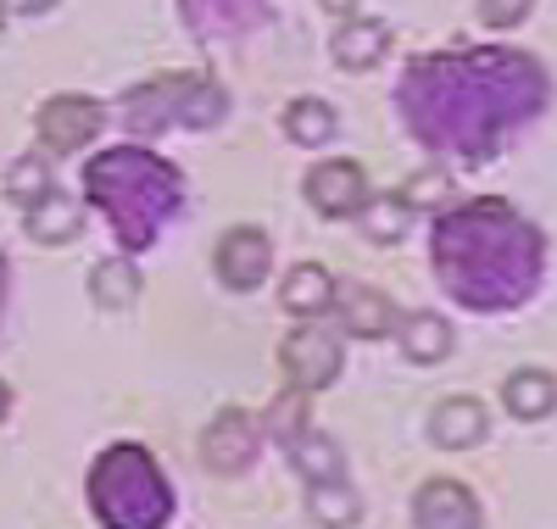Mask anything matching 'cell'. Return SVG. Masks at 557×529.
I'll return each instance as SVG.
<instances>
[{"instance_id":"cell-27","label":"cell","mask_w":557,"mask_h":529,"mask_svg":"<svg viewBox=\"0 0 557 529\" xmlns=\"http://www.w3.org/2000/svg\"><path fill=\"white\" fill-rule=\"evenodd\" d=\"M446 184H451L446 173H418L412 184H401V201H407V207L418 212V207H430V201H441V196H446Z\"/></svg>"},{"instance_id":"cell-3","label":"cell","mask_w":557,"mask_h":529,"mask_svg":"<svg viewBox=\"0 0 557 529\" xmlns=\"http://www.w3.org/2000/svg\"><path fill=\"white\" fill-rule=\"evenodd\" d=\"M84 201L107 212L112 234L128 251H146L162 234V223L178 212V173L139 146H112L101 157H89L84 168Z\"/></svg>"},{"instance_id":"cell-18","label":"cell","mask_w":557,"mask_h":529,"mask_svg":"<svg viewBox=\"0 0 557 529\" xmlns=\"http://www.w3.org/2000/svg\"><path fill=\"white\" fill-rule=\"evenodd\" d=\"M502 402H507V413H513V418L541 423V418H552V407H557V379H552L546 368H519V373H507Z\"/></svg>"},{"instance_id":"cell-5","label":"cell","mask_w":557,"mask_h":529,"mask_svg":"<svg viewBox=\"0 0 557 529\" xmlns=\"http://www.w3.org/2000/svg\"><path fill=\"white\" fill-rule=\"evenodd\" d=\"M117 112H123V123L134 134H162L168 123L212 128L228 112V95L201 73H173V78H151L146 89H128Z\"/></svg>"},{"instance_id":"cell-25","label":"cell","mask_w":557,"mask_h":529,"mask_svg":"<svg viewBox=\"0 0 557 529\" xmlns=\"http://www.w3.org/2000/svg\"><path fill=\"white\" fill-rule=\"evenodd\" d=\"M51 189H57V184H51V168H45L39 157H23V162H12V173H7V196H12L23 212H28L39 196H51Z\"/></svg>"},{"instance_id":"cell-1","label":"cell","mask_w":557,"mask_h":529,"mask_svg":"<svg viewBox=\"0 0 557 529\" xmlns=\"http://www.w3.org/2000/svg\"><path fill=\"white\" fill-rule=\"evenodd\" d=\"M396 107L430 151L480 162L546 107V73L524 51H502V45L441 51L407 67Z\"/></svg>"},{"instance_id":"cell-15","label":"cell","mask_w":557,"mask_h":529,"mask_svg":"<svg viewBox=\"0 0 557 529\" xmlns=\"http://www.w3.org/2000/svg\"><path fill=\"white\" fill-rule=\"evenodd\" d=\"M391 51V23L380 17H346L341 34H335V62L346 73H368V67H380Z\"/></svg>"},{"instance_id":"cell-28","label":"cell","mask_w":557,"mask_h":529,"mask_svg":"<svg viewBox=\"0 0 557 529\" xmlns=\"http://www.w3.org/2000/svg\"><path fill=\"white\" fill-rule=\"evenodd\" d=\"M0 7H7V12H23V17H34V12H51L57 0H0Z\"/></svg>"},{"instance_id":"cell-29","label":"cell","mask_w":557,"mask_h":529,"mask_svg":"<svg viewBox=\"0 0 557 529\" xmlns=\"http://www.w3.org/2000/svg\"><path fill=\"white\" fill-rule=\"evenodd\" d=\"M323 12H335V17H357V0H318Z\"/></svg>"},{"instance_id":"cell-16","label":"cell","mask_w":557,"mask_h":529,"mask_svg":"<svg viewBox=\"0 0 557 529\" xmlns=\"http://www.w3.org/2000/svg\"><path fill=\"white\" fill-rule=\"evenodd\" d=\"M335 302V279L323 262H296L285 273V284H278V307L296 312V318H323Z\"/></svg>"},{"instance_id":"cell-19","label":"cell","mask_w":557,"mask_h":529,"mask_svg":"<svg viewBox=\"0 0 557 529\" xmlns=\"http://www.w3.org/2000/svg\"><path fill=\"white\" fill-rule=\"evenodd\" d=\"M84 229V207L73 196H62V189H51V196H39L28 207V234L39 239V246H62V239H73Z\"/></svg>"},{"instance_id":"cell-21","label":"cell","mask_w":557,"mask_h":529,"mask_svg":"<svg viewBox=\"0 0 557 529\" xmlns=\"http://www.w3.org/2000/svg\"><path fill=\"white\" fill-rule=\"evenodd\" d=\"M307 513L323 529H351L362 518V496L346 485V473L341 479H312V485H307Z\"/></svg>"},{"instance_id":"cell-20","label":"cell","mask_w":557,"mask_h":529,"mask_svg":"<svg viewBox=\"0 0 557 529\" xmlns=\"http://www.w3.org/2000/svg\"><path fill=\"white\" fill-rule=\"evenodd\" d=\"M285 446H290V463H296V473L307 479V485L312 479H341L346 473V452L323 435V429H296Z\"/></svg>"},{"instance_id":"cell-17","label":"cell","mask_w":557,"mask_h":529,"mask_svg":"<svg viewBox=\"0 0 557 529\" xmlns=\"http://www.w3.org/2000/svg\"><path fill=\"white\" fill-rule=\"evenodd\" d=\"M396 334H401V352H407V362H418V368H430V362H446L451 357V323L441 318V312H407L401 323H396Z\"/></svg>"},{"instance_id":"cell-30","label":"cell","mask_w":557,"mask_h":529,"mask_svg":"<svg viewBox=\"0 0 557 529\" xmlns=\"http://www.w3.org/2000/svg\"><path fill=\"white\" fill-rule=\"evenodd\" d=\"M7 413H12V384L0 379V418H7Z\"/></svg>"},{"instance_id":"cell-6","label":"cell","mask_w":557,"mask_h":529,"mask_svg":"<svg viewBox=\"0 0 557 529\" xmlns=\"http://www.w3.org/2000/svg\"><path fill=\"white\" fill-rule=\"evenodd\" d=\"M278 362H285L290 391L318 396V391H330V384L341 379V341L318 318H301V329H290L285 346H278Z\"/></svg>"},{"instance_id":"cell-7","label":"cell","mask_w":557,"mask_h":529,"mask_svg":"<svg viewBox=\"0 0 557 529\" xmlns=\"http://www.w3.org/2000/svg\"><path fill=\"white\" fill-rule=\"evenodd\" d=\"M101 123H107L101 101H89V95H57V101L39 107V146L51 157H73L101 134Z\"/></svg>"},{"instance_id":"cell-9","label":"cell","mask_w":557,"mask_h":529,"mask_svg":"<svg viewBox=\"0 0 557 529\" xmlns=\"http://www.w3.org/2000/svg\"><path fill=\"white\" fill-rule=\"evenodd\" d=\"M374 189H368V173L351 162V157H335V162H318L312 173H307V201H312V212H323V218H351Z\"/></svg>"},{"instance_id":"cell-13","label":"cell","mask_w":557,"mask_h":529,"mask_svg":"<svg viewBox=\"0 0 557 529\" xmlns=\"http://www.w3.org/2000/svg\"><path fill=\"white\" fill-rule=\"evenodd\" d=\"M485 429H491V418H485V402H474V396H446V402H435V413H430V441L446 446V452L480 446Z\"/></svg>"},{"instance_id":"cell-8","label":"cell","mask_w":557,"mask_h":529,"mask_svg":"<svg viewBox=\"0 0 557 529\" xmlns=\"http://www.w3.org/2000/svg\"><path fill=\"white\" fill-rule=\"evenodd\" d=\"M257 452H262V429H257V418L240 413V407H223V413L207 423V435H201V463H207L212 473H223V479L246 473V468L257 463Z\"/></svg>"},{"instance_id":"cell-12","label":"cell","mask_w":557,"mask_h":529,"mask_svg":"<svg viewBox=\"0 0 557 529\" xmlns=\"http://www.w3.org/2000/svg\"><path fill=\"white\" fill-rule=\"evenodd\" d=\"M330 312L341 318V329L351 334V341H385V334L396 329V307L380 291H368V284H335Z\"/></svg>"},{"instance_id":"cell-31","label":"cell","mask_w":557,"mask_h":529,"mask_svg":"<svg viewBox=\"0 0 557 529\" xmlns=\"http://www.w3.org/2000/svg\"><path fill=\"white\" fill-rule=\"evenodd\" d=\"M0 23H7V7H0Z\"/></svg>"},{"instance_id":"cell-22","label":"cell","mask_w":557,"mask_h":529,"mask_svg":"<svg viewBox=\"0 0 557 529\" xmlns=\"http://www.w3.org/2000/svg\"><path fill=\"white\" fill-rule=\"evenodd\" d=\"M89 296H96L101 312H128L139 302V268L123 257H107L96 273H89Z\"/></svg>"},{"instance_id":"cell-10","label":"cell","mask_w":557,"mask_h":529,"mask_svg":"<svg viewBox=\"0 0 557 529\" xmlns=\"http://www.w3.org/2000/svg\"><path fill=\"white\" fill-rule=\"evenodd\" d=\"M268 262H273V246H268V234L240 223V229H228L218 239V279L228 284V291H257V284L268 279Z\"/></svg>"},{"instance_id":"cell-24","label":"cell","mask_w":557,"mask_h":529,"mask_svg":"<svg viewBox=\"0 0 557 529\" xmlns=\"http://www.w3.org/2000/svg\"><path fill=\"white\" fill-rule=\"evenodd\" d=\"M285 134L296 146H330L335 139V112L330 101H318V95H301V101L285 107Z\"/></svg>"},{"instance_id":"cell-26","label":"cell","mask_w":557,"mask_h":529,"mask_svg":"<svg viewBox=\"0 0 557 529\" xmlns=\"http://www.w3.org/2000/svg\"><path fill=\"white\" fill-rule=\"evenodd\" d=\"M535 12V0H480V23L485 28H519Z\"/></svg>"},{"instance_id":"cell-11","label":"cell","mask_w":557,"mask_h":529,"mask_svg":"<svg viewBox=\"0 0 557 529\" xmlns=\"http://www.w3.org/2000/svg\"><path fill=\"white\" fill-rule=\"evenodd\" d=\"M412 524L418 529H480V502L457 479H430L412 496Z\"/></svg>"},{"instance_id":"cell-14","label":"cell","mask_w":557,"mask_h":529,"mask_svg":"<svg viewBox=\"0 0 557 529\" xmlns=\"http://www.w3.org/2000/svg\"><path fill=\"white\" fill-rule=\"evenodd\" d=\"M178 7L201 39H235L262 17V0H178Z\"/></svg>"},{"instance_id":"cell-23","label":"cell","mask_w":557,"mask_h":529,"mask_svg":"<svg viewBox=\"0 0 557 529\" xmlns=\"http://www.w3.org/2000/svg\"><path fill=\"white\" fill-rule=\"evenodd\" d=\"M357 218H362V234L374 239V246H396V239L407 234V218H412V207L396 196H368L362 207H357Z\"/></svg>"},{"instance_id":"cell-4","label":"cell","mask_w":557,"mask_h":529,"mask_svg":"<svg viewBox=\"0 0 557 529\" xmlns=\"http://www.w3.org/2000/svg\"><path fill=\"white\" fill-rule=\"evenodd\" d=\"M89 507L107 529H162L173 518V491L146 446H107L89 468Z\"/></svg>"},{"instance_id":"cell-2","label":"cell","mask_w":557,"mask_h":529,"mask_svg":"<svg viewBox=\"0 0 557 529\" xmlns=\"http://www.w3.org/2000/svg\"><path fill=\"white\" fill-rule=\"evenodd\" d=\"M430 257L446 296L469 312H513L535 296L546 239L507 201H469L435 223Z\"/></svg>"},{"instance_id":"cell-32","label":"cell","mask_w":557,"mask_h":529,"mask_svg":"<svg viewBox=\"0 0 557 529\" xmlns=\"http://www.w3.org/2000/svg\"><path fill=\"white\" fill-rule=\"evenodd\" d=\"M0 268H7V262H0ZM0 284H7V273H0Z\"/></svg>"}]
</instances>
